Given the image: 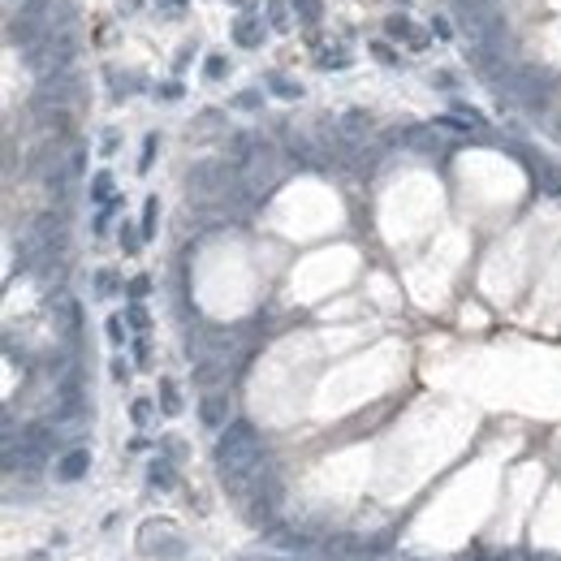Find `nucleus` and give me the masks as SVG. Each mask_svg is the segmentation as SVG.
Segmentation results:
<instances>
[{
  "instance_id": "f257e3e1",
  "label": "nucleus",
  "mask_w": 561,
  "mask_h": 561,
  "mask_svg": "<svg viewBox=\"0 0 561 561\" xmlns=\"http://www.w3.org/2000/svg\"><path fill=\"white\" fill-rule=\"evenodd\" d=\"M260 457H264V449H260V436H255L250 423H229L225 427V436L216 445V467H220L225 483H234V488H238L246 475H255Z\"/></svg>"
},
{
  "instance_id": "f03ea898",
  "label": "nucleus",
  "mask_w": 561,
  "mask_h": 561,
  "mask_svg": "<svg viewBox=\"0 0 561 561\" xmlns=\"http://www.w3.org/2000/svg\"><path fill=\"white\" fill-rule=\"evenodd\" d=\"M514 99H523L527 108H544L548 104V73H540V69H518L514 78H509V87H505Z\"/></svg>"
},
{
  "instance_id": "7ed1b4c3",
  "label": "nucleus",
  "mask_w": 561,
  "mask_h": 561,
  "mask_svg": "<svg viewBox=\"0 0 561 561\" xmlns=\"http://www.w3.org/2000/svg\"><path fill=\"white\" fill-rule=\"evenodd\" d=\"M234 43H242V48H260V43H264V17L242 13V17L234 22Z\"/></svg>"
},
{
  "instance_id": "20e7f679",
  "label": "nucleus",
  "mask_w": 561,
  "mask_h": 561,
  "mask_svg": "<svg viewBox=\"0 0 561 561\" xmlns=\"http://www.w3.org/2000/svg\"><path fill=\"white\" fill-rule=\"evenodd\" d=\"M87 467H91V453L87 449H69L61 462H57V479H83Z\"/></svg>"
},
{
  "instance_id": "39448f33",
  "label": "nucleus",
  "mask_w": 561,
  "mask_h": 561,
  "mask_svg": "<svg viewBox=\"0 0 561 561\" xmlns=\"http://www.w3.org/2000/svg\"><path fill=\"white\" fill-rule=\"evenodd\" d=\"M225 415H229V397H225V393H208V397H203L199 419L208 423V427H220V423H225Z\"/></svg>"
},
{
  "instance_id": "423d86ee",
  "label": "nucleus",
  "mask_w": 561,
  "mask_h": 561,
  "mask_svg": "<svg viewBox=\"0 0 561 561\" xmlns=\"http://www.w3.org/2000/svg\"><path fill=\"white\" fill-rule=\"evenodd\" d=\"M341 134H350V139H363V134H371V113H363V108H350V113L341 117Z\"/></svg>"
},
{
  "instance_id": "0eeeda50",
  "label": "nucleus",
  "mask_w": 561,
  "mask_h": 561,
  "mask_svg": "<svg viewBox=\"0 0 561 561\" xmlns=\"http://www.w3.org/2000/svg\"><path fill=\"white\" fill-rule=\"evenodd\" d=\"M268 87H272L280 99H298V95H302V87H298V83H290L285 73H268Z\"/></svg>"
},
{
  "instance_id": "6e6552de",
  "label": "nucleus",
  "mask_w": 561,
  "mask_h": 561,
  "mask_svg": "<svg viewBox=\"0 0 561 561\" xmlns=\"http://www.w3.org/2000/svg\"><path fill=\"white\" fill-rule=\"evenodd\" d=\"M268 27H272V31H285V27H290L285 0H268Z\"/></svg>"
},
{
  "instance_id": "1a4fd4ad",
  "label": "nucleus",
  "mask_w": 561,
  "mask_h": 561,
  "mask_svg": "<svg viewBox=\"0 0 561 561\" xmlns=\"http://www.w3.org/2000/svg\"><path fill=\"white\" fill-rule=\"evenodd\" d=\"M160 402H164V415H177V411H182V397H177V385H173V380H160Z\"/></svg>"
},
{
  "instance_id": "9d476101",
  "label": "nucleus",
  "mask_w": 561,
  "mask_h": 561,
  "mask_svg": "<svg viewBox=\"0 0 561 561\" xmlns=\"http://www.w3.org/2000/svg\"><path fill=\"white\" fill-rule=\"evenodd\" d=\"M91 199H95V203H108V199H113V177H108V173H95V182H91Z\"/></svg>"
},
{
  "instance_id": "9b49d317",
  "label": "nucleus",
  "mask_w": 561,
  "mask_h": 561,
  "mask_svg": "<svg viewBox=\"0 0 561 561\" xmlns=\"http://www.w3.org/2000/svg\"><path fill=\"white\" fill-rule=\"evenodd\" d=\"M389 35H393V39H415V43H423V39L415 35V27H411V22H406L402 13H397V17H389Z\"/></svg>"
},
{
  "instance_id": "f8f14e48",
  "label": "nucleus",
  "mask_w": 561,
  "mask_h": 561,
  "mask_svg": "<svg viewBox=\"0 0 561 561\" xmlns=\"http://www.w3.org/2000/svg\"><path fill=\"white\" fill-rule=\"evenodd\" d=\"M151 483H156V488H173V471H169V462H156V467H151Z\"/></svg>"
},
{
  "instance_id": "ddd939ff",
  "label": "nucleus",
  "mask_w": 561,
  "mask_h": 561,
  "mask_svg": "<svg viewBox=\"0 0 561 561\" xmlns=\"http://www.w3.org/2000/svg\"><path fill=\"white\" fill-rule=\"evenodd\" d=\"M95 290H99V298H108L117 290V276L113 272H95Z\"/></svg>"
},
{
  "instance_id": "4468645a",
  "label": "nucleus",
  "mask_w": 561,
  "mask_h": 561,
  "mask_svg": "<svg viewBox=\"0 0 561 561\" xmlns=\"http://www.w3.org/2000/svg\"><path fill=\"white\" fill-rule=\"evenodd\" d=\"M294 5L302 9V22H320V13H324V9H320V0H294Z\"/></svg>"
},
{
  "instance_id": "2eb2a0df",
  "label": "nucleus",
  "mask_w": 561,
  "mask_h": 561,
  "mask_svg": "<svg viewBox=\"0 0 561 561\" xmlns=\"http://www.w3.org/2000/svg\"><path fill=\"white\" fill-rule=\"evenodd\" d=\"M371 52H376V61H385V65H397V61H402L389 43H371Z\"/></svg>"
},
{
  "instance_id": "dca6fc26",
  "label": "nucleus",
  "mask_w": 561,
  "mask_h": 561,
  "mask_svg": "<svg viewBox=\"0 0 561 561\" xmlns=\"http://www.w3.org/2000/svg\"><path fill=\"white\" fill-rule=\"evenodd\" d=\"M160 9L177 22V17H186V0H160Z\"/></svg>"
},
{
  "instance_id": "f3484780",
  "label": "nucleus",
  "mask_w": 561,
  "mask_h": 561,
  "mask_svg": "<svg viewBox=\"0 0 561 561\" xmlns=\"http://www.w3.org/2000/svg\"><path fill=\"white\" fill-rule=\"evenodd\" d=\"M151 156H156V134H147V143H143V160H139V169H151Z\"/></svg>"
},
{
  "instance_id": "a211bd4d",
  "label": "nucleus",
  "mask_w": 561,
  "mask_h": 561,
  "mask_svg": "<svg viewBox=\"0 0 561 561\" xmlns=\"http://www.w3.org/2000/svg\"><path fill=\"white\" fill-rule=\"evenodd\" d=\"M156 229V199H147V212H143V234Z\"/></svg>"
},
{
  "instance_id": "6ab92c4d",
  "label": "nucleus",
  "mask_w": 561,
  "mask_h": 561,
  "mask_svg": "<svg viewBox=\"0 0 561 561\" xmlns=\"http://www.w3.org/2000/svg\"><path fill=\"white\" fill-rule=\"evenodd\" d=\"M225 69H229V61L225 57H212L208 61V78H225Z\"/></svg>"
},
{
  "instance_id": "aec40b11",
  "label": "nucleus",
  "mask_w": 561,
  "mask_h": 561,
  "mask_svg": "<svg viewBox=\"0 0 561 561\" xmlns=\"http://www.w3.org/2000/svg\"><path fill=\"white\" fill-rule=\"evenodd\" d=\"M234 104H238V108H255V104H260V91H246V95H238Z\"/></svg>"
},
{
  "instance_id": "412c9836",
  "label": "nucleus",
  "mask_w": 561,
  "mask_h": 561,
  "mask_svg": "<svg viewBox=\"0 0 561 561\" xmlns=\"http://www.w3.org/2000/svg\"><path fill=\"white\" fill-rule=\"evenodd\" d=\"M147 415H151V402H134V423H147Z\"/></svg>"
},
{
  "instance_id": "4be33fe9",
  "label": "nucleus",
  "mask_w": 561,
  "mask_h": 561,
  "mask_svg": "<svg viewBox=\"0 0 561 561\" xmlns=\"http://www.w3.org/2000/svg\"><path fill=\"white\" fill-rule=\"evenodd\" d=\"M108 337H113V346H121V337H125L121 333V320H108Z\"/></svg>"
},
{
  "instance_id": "5701e85b",
  "label": "nucleus",
  "mask_w": 561,
  "mask_h": 561,
  "mask_svg": "<svg viewBox=\"0 0 561 561\" xmlns=\"http://www.w3.org/2000/svg\"><path fill=\"white\" fill-rule=\"evenodd\" d=\"M432 83H436L441 91H453V78H449V73H436V78H432Z\"/></svg>"
}]
</instances>
